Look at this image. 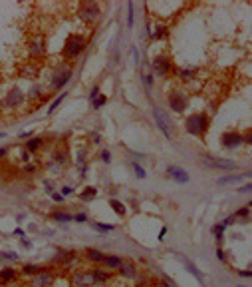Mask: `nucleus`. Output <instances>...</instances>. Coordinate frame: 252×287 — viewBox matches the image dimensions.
Wrapping results in <instances>:
<instances>
[{"label":"nucleus","instance_id":"1","mask_svg":"<svg viewBox=\"0 0 252 287\" xmlns=\"http://www.w3.org/2000/svg\"><path fill=\"white\" fill-rule=\"evenodd\" d=\"M185 132L195 136V138H205L209 128H211V118L207 112H195L191 116L185 118V124H183Z\"/></svg>","mask_w":252,"mask_h":287},{"label":"nucleus","instance_id":"2","mask_svg":"<svg viewBox=\"0 0 252 287\" xmlns=\"http://www.w3.org/2000/svg\"><path fill=\"white\" fill-rule=\"evenodd\" d=\"M85 48H87V40H85V36L74 32V34H70V36L66 38V42H64L62 58H64L66 62H74V60H78V58L84 54Z\"/></svg>","mask_w":252,"mask_h":287},{"label":"nucleus","instance_id":"3","mask_svg":"<svg viewBox=\"0 0 252 287\" xmlns=\"http://www.w3.org/2000/svg\"><path fill=\"white\" fill-rule=\"evenodd\" d=\"M200 164L209 170H215V172H234L238 170V164L234 160H228V158H217V156H200Z\"/></svg>","mask_w":252,"mask_h":287},{"label":"nucleus","instance_id":"4","mask_svg":"<svg viewBox=\"0 0 252 287\" xmlns=\"http://www.w3.org/2000/svg\"><path fill=\"white\" fill-rule=\"evenodd\" d=\"M74 76V68L70 64H58L52 72V82H50V86H52V90H62Z\"/></svg>","mask_w":252,"mask_h":287},{"label":"nucleus","instance_id":"5","mask_svg":"<svg viewBox=\"0 0 252 287\" xmlns=\"http://www.w3.org/2000/svg\"><path fill=\"white\" fill-rule=\"evenodd\" d=\"M56 283V271L50 267H42L36 275L30 277L26 287H54Z\"/></svg>","mask_w":252,"mask_h":287},{"label":"nucleus","instance_id":"6","mask_svg":"<svg viewBox=\"0 0 252 287\" xmlns=\"http://www.w3.org/2000/svg\"><path fill=\"white\" fill-rule=\"evenodd\" d=\"M151 70H153L155 76L159 78H167L173 72V60L167 54H157L153 60H151Z\"/></svg>","mask_w":252,"mask_h":287},{"label":"nucleus","instance_id":"7","mask_svg":"<svg viewBox=\"0 0 252 287\" xmlns=\"http://www.w3.org/2000/svg\"><path fill=\"white\" fill-rule=\"evenodd\" d=\"M99 12H102V10H99V4H95V2H82L80 8H78V18H80L84 24L91 26V24L97 22Z\"/></svg>","mask_w":252,"mask_h":287},{"label":"nucleus","instance_id":"8","mask_svg":"<svg viewBox=\"0 0 252 287\" xmlns=\"http://www.w3.org/2000/svg\"><path fill=\"white\" fill-rule=\"evenodd\" d=\"M153 120H155L157 128L163 132L165 138H169V140L175 138V126H173V122L169 120V116L161 108H153Z\"/></svg>","mask_w":252,"mask_h":287},{"label":"nucleus","instance_id":"9","mask_svg":"<svg viewBox=\"0 0 252 287\" xmlns=\"http://www.w3.org/2000/svg\"><path fill=\"white\" fill-rule=\"evenodd\" d=\"M167 104L175 114H183L189 108V96L185 92H181V90H173L169 94V98H167Z\"/></svg>","mask_w":252,"mask_h":287},{"label":"nucleus","instance_id":"10","mask_svg":"<svg viewBox=\"0 0 252 287\" xmlns=\"http://www.w3.org/2000/svg\"><path fill=\"white\" fill-rule=\"evenodd\" d=\"M24 102H26V94H24L18 86H14V88H12V90L4 96L2 106H4V108H8V110H18Z\"/></svg>","mask_w":252,"mask_h":287},{"label":"nucleus","instance_id":"11","mask_svg":"<svg viewBox=\"0 0 252 287\" xmlns=\"http://www.w3.org/2000/svg\"><path fill=\"white\" fill-rule=\"evenodd\" d=\"M93 277L89 269H76L70 275V287H93Z\"/></svg>","mask_w":252,"mask_h":287},{"label":"nucleus","instance_id":"12","mask_svg":"<svg viewBox=\"0 0 252 287\" xmlns=\"http://www.w3.org/2000/svg\"><path fill=\"white\" fill-rule=\"evenodd\" d=\"M242 144H244L242 142V134L238 130H228V132H224L221 136V146L224 150H238Z\"/></svg>","mask_w":252,"mask_h":287},{"label":"nucleus","instance_id":"13","mask_svg":"<svg viewBox=\"0 0 252 287\" xmlns=\"http://www.w3.org/2000/svg\"><path fill=\"white\" fill-rule=\"evenodd\" d=\"M20 277V269L12 267V265H4L0 267V285H8V283H16Z\"/></svg>","mask_w":252,"mask_h":287},{"label":"nucleus","instance_id":"14","mask_svg":"<svg viewBox=\"0 0 252 287\" xmlns=\"http://www.w3.org/2000/svg\"><path fill=\"white\" fill-rule=\"evenodd\" d=\"M89 273H91V277H93V283H95V285H104V283H108V281L113 277V271L102 269L99 265L89 267Z\"/></svg>","mask_w":252,"mask_h":287},{"label":"nucleus","instance_id":"15","mask_svg":"<svg viewBox=\"0 0 252 287\" xmlns=\"http://www.w3.org/2000/svg\"><path fill=\"white\" fill-rule=\"evenodd\" d=\"M76 259H78V253H74L70 250H58L56 257H54V263H58L60 267H70Z\"/></svg>","mask_w":252,"mask_h":287},{"label":"nucleus","instance_id":"16","mask_svg":"<svg viewBox=\"0 0 252 287\" xmlns=\"http://www.w3.org/2000/svg\"><path fill=\"white\" fill-rule=\"evenodd\" d=\"M117 273H119L123 279H129V281L139 277V269H137V265H135L131 259H127V261L123 259V263H121V267L117 269Z\"/></svg>","mask_w":252,"mask_h":287},{"label":"nucleus","instance_id":"17","mask_svg":"<svg viewBox=\"0 0 252 287\" xmlns=\"http://www.w3.org/2000/svg\"><path fill=\"white\" fill-rule=\"evenodd\" d=\"M167 174L171 176V179H175L177 183H189V174H187V170H183V168H179V166H169L167 168Z\"/></svg>","mask_w":252,"mask_h":287},{"label":"nucleus","instance_id":"18","mask_svg":"<svg viewBox=\"0 0 252 287\" xmlns=\"http://www.w3.org/2000/svg\"><path fill=\"white\" fill-rule=\"evenodd\" d=\"M104 255H106V253H102V251L95 250V248H87V250L84 251V259L89 261L91 265H102V263H104Z\"/></svg>","mask_w":252,"mask_h":287},{"label":"nucleus","instance_id":"19","mask_svg":"<svg viewBox=\"0 0 252 287\" xmlns=\"http://www.w3.org/2000/svg\"><path fill=\"white\" fill-rule=\"evenodd\" d=\"M181 261H183L185 269H187V271H189V273H191V275H193V277H195V279H196V281H198L200 285H203V287L207 285V281H205L203 273H200V271H198V267H196V265H195L193 261H189V259H187V257H183V255H181Z\"/></svg>","mask_w":252,"mask_h":287},{"label":"nucleus","instance_id":"20","mask_svg":"<svg viewBox=\"0 0 252 287\" xmlns=\"http://www.w3.org/2000/svg\"><path fill=\"white\" fill-rule=\"evenodd\" d=\"M121 263H123V259L119 257V255H112V253H106L104 255V267L108 269V271H117L119 267H121Z\"/></svg>","mask_w":252,"mask_h":287},{"label":"nucleus","instance_id":"21","mask_svg":"<svg viewBox=\"0 0 252 287\" xmlns=\"http://www.w3.org/2000/svg\"><path fill=\"white\" fill-rule=\"evenodd\" d=\"M248 176H250L248 172H246V174H238V176H223V178L217 179V183H219V185H230V183H236V185H238V183H240L242 179H246Z\"/></svg>","mask_w":252,"mask_h":287},{"label":"nucleus","instance_id":"22","mask_svg":"<svg viewBox=\"0 0 252 287\" xmlns=\"http://www.w3.org/2000/svg\"><path fill=\"white\" fill-rule=\"evenodd\" d=\"M42 146H44V138H40V136H32V138L26 142L24 150H26V152H30V154H36Z\"/></svg>","mask_w":252,"mask_h":287},{"label":"nucleus","instance_id":"23","mask_svg":"<svg viewBox=\"0 0 252 287\" xmlns=\"http://www.w3.org/2000/svg\"><path fill=\"white\" fill-rule=\"evenodd\" d=\"M95 198H97V187H95V185H87V187H84V189L80 191V202L89 204V202L95 200Z\"/></svg>","mask_w":252,"mask_h":287},{"label":"nucleus","instance_id":"24","mask_svg":"<svg viewBox=\"0 0 252 287\" xmlns=\"http://www.w3.org/2000/svg\"><path fill=\"white\" fill-rule=\"evenodd\" d=\"M149 36L153 38V40H165V38L169 36V28H167L165 24H157V26L153 28V32H149Z\"/></svg>","mask_w":252,"mask_h":287},{"label":"nucleus","instance_id":"25","mask_svg":"<svg viewBox=\"0 0 252 287\" xmlns=\"http://www.w3.org/2000/svg\"><path fill=\"white\" fill-rule=\"evenodd\" d=\"M224 229H226V227H224L223 223H217V225H213V227H211V233L215 235V239H217L219 248H221V244L224 242Z\"/></svg>","mask_w":252,"mask_h":287},{"label":"nucleus","instance_id":"26","mask_svg":"<svg viewBox=\"0 0 252 287\" xmlns=\"http://www.w3.org/2000/svg\"><path fill=\"white\" fill-rule=\"evenodd\" d=\"M110 208H112L119 217H125V215H127V208H125V204L119 202V200H110Z\"/></svg>","mask_w":252,"mask_h":287},{"label":"nucleus","instance_id":"27","mask_svg":"<svg viewBox=\"0 0 252 287\" xmlns=\"http://www.w3.org/2000/svg\"><path fill=\"white\" fill-rule=\"evenodd\" d=\"M40 269H42V265H36V263H26V265H22V267H20V275H24V277H32V275H36Z\"/></svg>","mask_w":252,"mask_h":287},{"label":"nucleus","instance_id":"28","mask_svg":"<svg viewBox=\"0 0 252 287\" xmlns=\"http://www.w3.org/2000/svg\"><path fill=\"white\" fill-rule=\"evenodd\" d=\"M54 164L60 166V168H64V166L68 164V156H66L64 152H60V150L54 152V154H52V162H50V166H54Z\"/></svg>","mask_w":252,"mask_h":287},{"label":"nucleus","instance_id":"29","mask_svg":"<svg viewBox=\"0 0 252 287\" xmlns=\"http://www.w3.org/2000/svg\"><path fill=\"white\" fill-rule=\"evenodd\" d=\"M195 76H196V70H193V68H181L179 70V80L181 82H193Z\"/></svg>","mask_w":252,"mask_h":287},{"label":"nucleus","instance_id":"30","mask_svg":"<svg viewBox=\"0 0 252 287\" xmlns=\"http://www.w3.org/2000/svg\"><path fill=\"white\" fill-rule=\"evenodd\" d=\"M4 261L16 263V261H20V255L16 251H0V263H4Z\"/></svg>","mask_w":252,"mask_h":287},{"label":"nucleus","instance_id":"31","mask_svg":"<svg viewBox=\"0 0 252 287\" xmlns=\"http://www.w3.org/2000/svg\"><path fill=\"white\" fill-rule=\"evenodd\" d=\"M44 52H46V48H44V40L32 42V46H30V54H32V56H42Z\"/></svg>","mask_w":252,"mask_h":287},{"label":"nucleus","instance_id":"32","mask_svg":"<svg viewBox=\"0 0 252 287\" xmlns=\"http://www.w3.org/2000/svg\"><path fill=\"white\" fill-rule=\"evenodd\" d=\"M52 219L54 221H60V223H70V221H74V215H70L66 212H54L52 214Z\"/></svg>","mask_w":252,"mask_h":287},{"label":"nucleus","instance_id":"33","mask_svg":"<svg viewBox=\"0 0 252 287\" xmlns=\"http://www.w3.org/2000/svg\"><path fill=\"white\" fill-rule=\"evenodd\" d=\"M91 225H93V229L102 231V233H108V231H113V229H115L113 223H102V221H93Z\"/></svg>","mask_w":252,"mask_h":287},{"label":"nucleus","instance_id":"34","mask_svg":"<svg viewBox=\"0 0 252 287\" xmlns=\"http://www.w3.org/2000/svg\"><path fill=\"white\" fill-rule=\"evenodd\" d=\"M66 96H68V92H62V94H58V98H56L52 104L48 106V114H52V112H54V110H56V108H58V106H60V104L66 100Z\"/></svg>","mask_w":252,"mask_h":287},{"label":"nucleus","instance_id":"35","mask_svg":"<svg viewBox=\"0 0 252 287\" xmlns=\"http://www.w3.org/2000/svg\"><path fill=\"white\" fill-rule=\"evenodd\" d=\"M129 166H131V170L135 172V176H137L139 179H145V178H147V172H145V170H143V168H141L137 162H131Z\"/></svg>","mask_w":252,"mask_h":287},{"label":"nucleus","instance_id":"36","mask_svg":"<svg viewBox=\"0 0 252 287\" xmlns=\"http://www.w3.org/2000/svg\"><path fill=\"white\" fill-rule=\"evenodd\" d=\"M78 168H82V174H85V170H87V162H85V152L82 150V152H78Z\"/></svg>","mask_w":252,"mask_h":287},{"label":"nucleus","instance_id":"37","mask_svg":"<svg viewBox=\"0 0 252 287\" xmlns=\"http://www.w3.org/2000/svg\"><path fill=\"white\" fill-rule=\"evenodd\" d=\"M106 102H108V98H106L104 94H99L97 98L91 102V106H93V110H99V108H104V106H106Z\"/></svg>","mask_w":252,"mask_h":287},{"label":"nucleus","instance_id":"38","mask_svg":"<svg viewBox=\"0 0 252 287\" xmlns=\"http://www.w3.org/2000/svg\"><path fill=\"white\" fill-rule=\"evenodd\" d=\"M248 214H250V206H244L242 210H238V212L232 214V215H234V219H244V221H246V219H248Z\"/></svg>","mask_w":252,"mask_h":287},{"label":"nucleus","instance_id":"39","mask_svg":"<svg viewBox=\"0 0 252 287\" xmlns=\"http://www.w3.org/2000/svg\"><path fill=\"white\" fill-rule=\"evenodd\" d=\"M40 94H44V88H42V86H34V88L30 90V94L26 96V98H28V100H34V98H38ZM44 96H46V94H44Z\"/></svg>","mask_w":252,"mask_h":287},{"label":"nucleus","instance_id":"40","mask_svg":"<svg viewBox=\"0 0 252 287\" xmlns=\"http://www.w3.org/2000/svg\"><path fill=\"white\" fill-rule=\"evenodd\" d=\"M127 10H129V14H127V26L133 28V2L127 4Z\"/></svg>","mask_w":252,"mask_h":287},{"label":"nucleus","instance_id":"41","mask_svg":"<svg viewBox=\"0 0 252 287\" xmlns=\"http://www.w3.org/2000/svg\"><path fill=\"white\" fill-rule=\"evenodd\" d=\"M217 259H219V261H223V263H226V261H228L226 251H224L223 248H219V250H217Z\"/></svg>","mask_w":252,"mask_h":287},{"label":"nucleus","instance_id":"42","mask_svg":"<svg viewBox=\"0 0 252 287\" xmlns=\"http://www.w3.org/2000/svg\"><path fill=\"white\" fill-rule=\"evenodd\" d=\"M50 196H52V200H54L56 204H64V200H66V198L60 194V191H52V194H50Z\"/></svg>","mask_w":252,"mask_h":287},{"label":"nucleus","instance_id":"43","mask_svg":"<svg viewBox=\"0 0 252 287\" xmlns=\"http://www.w3.org/2000/svg\"><path fill=\"white\" fill-rule=\"evenodd\" d=\"M242 142H244V146H252V132L250 130L246 134H242Z\"/></svg>","mask_w":252,"mask_h":287},{"label":"nucleus","instance_id":"44","mask_svg":"<svg viewBox=\"0 0 252 287\" xmlns=\"http://www.w3.org/2000/svg\"><path fill=\"white\" fill-rule=\"evenodd\" d=\"M97 96H99V86H93L91 92H89V102H93V100L97 98Z\"/></svg>","mask_w":252,"mask_h":287},{"label":"nucleus","instance_id":"45","mask_svg":"<svg viewBox=\"0 0 252 287\" xmlns=\"http://www.w3.org/2000/svg\"><path fill=\"white\" fill-rule=\"evenodd\" d=\"M60 194H62L64 198H68V196H72V194H74V189H72L70 185H64V187L60 189Z\"/></svg>","mask_w":252,"mask_h":287},{"label":"nucleus","instance_id":"46","mask_svg":"<svg viewBox=\"0 0 252 287\" xmlns=\"http://www.w3.org/2000/svg\"><path fill=\"white\" fill-rule=\"evenodd\" d=\"M99 158H102L106 164H110V162H112V154H110L108 150H102V154H99Z\"/></svg>","mask_w":252,"mask_h":287},{"label":"nucleus","instance_id":"47","mask_svg":"<svg viewBox=\"0 0 252 287\" xmlns=\"http://www.w3.org/2000/svg\"><path fill=\"white\" fill-rule=\"evenodd\" d=\"M74 221H78V223H85V221H87V215H85V214H76V215H74Z\"/></svg>","mask_w":252,"mask_h":287},{"label":"nucleus","instance_id":"48","mask_svg":"<svg viewBox=\"0 0 252 287\" xmlns=\"http://www.w3.org/2000/svg\"><path fill=\"white\" fill-rule=\"evenodd\" d=\"M20 244H22L24 250H32V242H28V237H22V239H20Z\"/></svg>","mask_w":252,"mask_h":287},{"label":"nucleus","instance_id":"49","mask_svg":"<svg viewBox=\"0 0 252 287\" xmlns=\"http://www.w3.org/2000/svg\"><path fill=\"white\" fill-rule=\"evenodd\" d=\"M155 287H173L169 281H165V279H159L157 283H155Z\"/></svg>","mask_w":252,"mask_h":287},{"label":"nucleus","instance_id":"50","mask_svg":"<svg viewBox=\"0 0 252 287\" xmlns=\"http://www.w3.org/2000/svg\"><path fill=\"white\" fill-rule=\"evenodd\" d=\"M238 194H250V183H246V185L238 187Z\"/></svg>","mask_w":252,"mask_h":287},{"label":"nucleus","instance_id":"51","mask_svg":"<svg viewBox=\"0 0 252 287\" xmlns=\"http://www.w3.org/2000/svg\"><path fill=\"white\" fill-rule=\"evenodd\" d=\"M238 275L248 279V277H252V271H250V269H242V271H238Z\"/></svg>","mask_w":252,"mask_h":287},{"label":"nucleus","instance_id":"52","mask_svg":"<svg viewBox=\"0 0 252 287\" xmlns=\"http://www.w3.org/2000/svg\"><path fill=\"white\" fill-rule=\"evenodd\" d=\"M20 158H22V162H30V152H26V150H24Z\"/></svg>","mask_w":252,"mask_h":287},{"label":"nucleus","instance_id":"53","mask_svg":"<svg viewBox=\"0 0 252 287\" xmlns=\"http://www.w3.org/2000/svg\"><path fill=\"white\" fill-rule=\"evenodd\" d=\"M14 235H18V237H24V229H22V227H16V229H14Z\"/></svg>","mask_w":252,"mask_h":287},{"label":"nucleus","instance_id":"54","mask_svg":"<svg viewBox=\"0 0 252 287\" xmlns=\"http://www.w3.org/2000/svg\"><path fill=\"white\" fill-rule=\"evenodd\" d=\"M165 235H167V227L161 229V233H159V242H163V237H165Z\"/></svg>","mask_w":252,"mask_h":287},{"label":"nucleus","instance_id":"55","mask_svg":"<svg viewBox=\"0 0 252 287\" xmlns=\"http://www.w3.org/2000/svg\"><path fill=\"white\" fill-rule=\"evenodd\" d=\"M2 287H26V285H22V283H8V285H2Z\"/></svg>","mask_w":252,"mask_h":287},{"label":"nucleus","instance_id":"56","mask_svg":"<svg viewBox=\"0 0 252 287\" xmlns=\"http://www.w3.org/2000/svg\"><path fill=\"white\" fill-rule=\"evenodd\" d=\"M6 154H8L6 148H0V158H6Z\"/></svg>","mask_w":252,"mask_h":287},{"label":"nucleus","instance_id":"57","mask_svg":"<svg viewBox=\"0 0 252 287\" xmlns=\"http://www.w3.org/2000/svg\"><path fill=\"white\" fill-rule=\"evenodd\" d=\"M26 172H28V174H34V172H36V168H34V166H26Z\"/></svg>","mask_w":252,"mask_h":287},{"label":"nucleus","instance_id":"58","mask_svg":"<svg viewBox=\"0 0 252 287\" xmlns=\"http://www.w3.org/2000/svg\"><path fill=\"white\" fill-rule=\"evenodd\" d=\"M20 138H32V132H24Z\"/></svg>","mask_w":252,"mask_h":287},{"label":"nucleus","instance_id":"59","mask_svg":"<svg viewBox=\"0 0 252 287\" xmlns=\"http://www.w3.org/2000/svg\"><path fill=\"white\" fill-rule=\"evenodd\" d=\"M0 138H4V132H0Z\"/></svg>","mask_w":252,"mask_h":287},{"label":"nucleus","instance_id":"60","mask_svg":"<svg viewBox=\"0 0 252 287\" xmlns=\"http://www.w3.org/2000/svg\"><path fill=\"white\" fill-rule=\"evenodd\" d=\"M238 287H246V285H238Z\"/></svg>","mask_w":252,"mask_h":287}]
</instances>
